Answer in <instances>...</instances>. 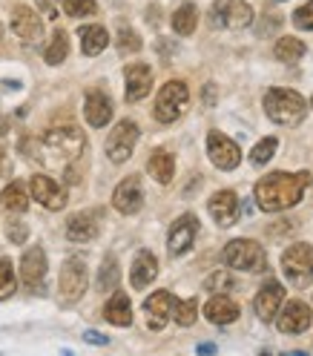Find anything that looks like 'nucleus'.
<instances>
[{"label":"nucleus","mask_w":313,"mask_h":356,"mask_svg":"<svg viewBox=\"0 0 313 356\" xmlns=\"http://www.w3.org/2000/svg\"><path fill=\"white\" fill-rule=\"evenodd\" d=\"M32 198L38 204H43L47 210H63L66 207V193L63 187H58V181H52L49 175H32Z\"/></svg>","instance_id":"13"},{"label":"nucleus","mask_w":313,"mask_h":356,"mask_svg":"<svg viewBox=\"0 0 313 356\" xmlns=\"http://www.w3.org/2000/svg\"><path fill=\"white\" fill-rule=\"evenodd\" d=\"M195 314H198V305L195 299H184V302H175L172 307V319L182 325V327H190L195 322Z\"/></svg>","instance_id":"33"},{"label":"nucleus","mask_w":313,"mask_h":356,"mask_svg":"<svg viewBox=\"0 0 313 356\" xmlns=\"http://www.w3.org/2000/svg\"><path fill=\"white\" fill-rule=\"evenodd\" d=\"M313 184V175L307 170L302 172H271L256 184V204L264 213H279L302 202L305 190Z\"/></svg>","instance_id":"1"},{"label":"nucleus","mask_w":313,"mask_h":356,"mask_svg":"<svg viewBox=\"0 0 313 356\" xmlns=\"http://www.w3.org/2000/svg\"><path fill=\"white\" fill-rule=\"evenodd\" d=\"M138 144V124L136 121H118V127L106 138V159L113 164H124Z\"/></svg>","instance_id":"7"},{"label":"nucleus","mask_w":313,"mask_h":356,"mask_svg":"<svg viewBox=\"0 0 313 356\" xmlns=\"http://www.w3.org/2000/svg\"><path fill=\"white\" fill-rule=\"evenodd\" d=\"M216 350V345L213 342H204V345H198V353H213Z\"/></svg>","instance_id":"44"},{"label":"nucleus","mask_w":313,"mask_h":356,"mask_svg":"<svg viewBox=\"0 0 313 356\" xmlns=\"http://www.w3.org/2000/svg\"><path fill=\"white\" fill-rule=\"evenodd\" d=\"M43 144H47L55 155H61V159H78L81 149L86 147V138H83V132L75 124H63V127L47 129Z\"/></svg>","instance_id":"6"},{"label":"nucleus","mask_w":313,"mask_h":356,"mask_svg":"<svg viewBox=\"0 0 313 356\" xmlns=\"http://www.w3.org/2000/svg\"><path fill=\"white\" fill-rule=\"evenodd\" d=\"M121 282V270H118V259L115 256H106L101 270H98V291H115Z\"/></svg>","instance_id":"32"},{"label":"nucleus","mask_w":313,"mask_h":356,"mask_svg":"<svg viewBox=\"0 0 313 356\" xmlns=\"http://www.w3.org/2000/svg\"><path fill=\"white\" fill-rule=\"evenodd\" d=\"M195 233H198V218L193 213H184V216H178L172 221V227H170V238H167V248L172 256H182L193 248V241H195Z\"/></svg>","instance_id":"10"},{"label":"nucleus","mask_w":313,"mask_h":356,"mask_svg":"<svg viewBox=\"0 0 313 356\" xmlns=\"http://www.w3.org/2000/svg\"><path fill=\"white\" fill-rule=\"evenodd\" d=\"M282 302H284V287H282L279 282H264V284L259 287V293H256V302H253L259 319L271 322V319L279 314Z\"/></svg>","instance_id":"17"},{"label":"nucleus","mask_w":313,"mask_h":356,"mask_svg":"<svg viewBox=\"0 0 313 356\" xmlns=\"http://www.w3.org/2000/svg\"><path fill=\"white\" fill-rule=\"evenodd\" d=\"M210 216L216 218V225L218 227H230L236 225V218H239V198L233 190H218L213 198H210Z\"/></svg>","instance_id":"18"},{"label":"nucleus","mask_w":313,"mask_h":356,"mask_svg":"<svg viewBox=\"0 0 313 356\" xmlns=\"http://www.w3.org/2000/svg\"><path fill=\"white\" fill-rule=\"evenodd\" d=\"M0 35H3V24H0Z\"/></svg>","instance_id":"46"},{"label":"nucleus","mask_w":313,"mask_h":356,"mask_svg":"<svg viewBox=\"0 0 313 356\" xmlns=\"http://www.w3.org/2000/svg\"><path fill=\"white\" fill-rule=\"evenodd\" d=\"M213 24L225 29H244L253 24V6L244 0H216Z\"/></svg>","instance_id":"8"},{"label":"nucleus","mask_w":313,"mask_h":356,"mask_svg":"<svg viewBox=\"0 0 313 356\" xmlns=\"http://www.w3.org/2000/svg\"><path fill=\"white\" fill-rule=\"evenodd\" d=\"M83 115L93 127H106L113 121V101H109L101 89H89L83 101Z\"/></svg>","instance_id":"21"},{"label":"nucleus","mask_w":313,"mask_h":356,"mask_svg":"<svg viewBox=\"0 0 313 356\" xmlns=\"http://www.w3.org/2000/svg\"><path fill=\"white\" fill-rule=\"evenodd\" d=\"M273 55H276V60H282V63H296V60L305 55V43H302L299 38H279Z\"/></svg>","instance_id":"30"},{"label":"nucleus","mask_w":313,"mask_h":356,"mask_svg":"<svg viewBox=\"0 0 313 356\" xmlns=\"http://www.w3.org/2000/svg\"><path fill=\"white\" fill-rule=\"evenodd\" d=\"M83 339H86V342H93V345H106V337H101L98 330H86V333H83Z\"/></svg>","instance_id":"41"},{"label":"nucleus","mask_w":313,"mask_h":356,"mask_svg":"<svg viewBox=\"0 0 313 356\" xmlns=\"http://www.w3.org/2000/svg\"><path fill=\"white\" fill-rule=\"evenodd\" d=\"M63 3V12L70 17H89L98 12V3L95 0H61Z\"/></svg>","instance_id":"34"},{"label":"nucleus","mask_w":313,"mask_h":356,"mask_svg":"<svg viewBox=\"0 0 313 356\" xmlns=\"http://www.w3.org/2000/svg\"><path fill=\"white\" fill-rule=\"evenodd\" d=\"M86 264L81 259H66L63 267H61V279H58V287H61V296L66 302H78L83 293H86Z\"/></svg>","instance_id":"9"},{"label":"nucleus","mask_w":313,"mask_h":356,"mask_svg":"<svg viewBox=\"0 0 313 356\" xmlns=\"http://www.w3.org/2000/svg\"><path fill=\"white\" fill-rule=\"evenodd\" d=\"M273 319L282 333H302L310 327V307L305 302H287Z\"/></svg>","instance_id":"15"},{"label":"nucleus","mask_w":313,"mask_h":356,"mask_svg":"<svg viewBox=\"0 0 313 356\" xmlns=\"http://www.w3.org/2000/svg\"><path fill=\"white\" fill-rule=\"evenodd\" d=\"M0 204H3L9 213H26L29 207V198H26V187L24 184H9L3 190V195H0Z\"/></svg>","instance_id":"29"},{"label":"nucleus","mask_w":313,"mask_h":356,"mask_svg":"<svg viewBox=\"0 0 313 356\" xmlns=\"http://www.w3.org/2000/svg\"><path fill=\"white\" fill-rule=\"evenodd\" d=\"M118 49L121 52H138L141 49V38L132 32L129 26H121V32H118Z\"/></svg>","instance_id":"38"},{"label":"nucleus","mask_w":313,"mask_h":356,"mask_svg":"<svg viewBox=\"0 0 313 356\" xmlns=\"http://www.w3.org/2000/svg\"><path fill=\"white\" fill-rule=\"evenodd\" d=\"M276 147H279V141H276V138H264V141H259V144H256V149L250 152V161H253L256 167H264L267 161L273 159Z\"/></svg>","instance_id":"35"},{"label":"nucleus","mask_w":313,"mask_h":356,"mask_svg":"<svg viewBox=\"0 0 313 356\" xmlns=\"http://www.w3.org/2000/svg\"><path fill=\"white\" fill-rule=\"evenodd\" d=\"M9 170H12V161H9V155H6L3 149H0V178H3V175H9Z\"/></svg>","instance_id":"42"},{"label":"nucleus","mask_w":313,"mask_h":356,"mask_svg":"<svg viewBox=\"0 0 313 356\" xmlns=\"http://www.w3.org/2000/svg\"><path fill=\"white\" fill-rule=\"evenodd\" d=\"M113 204H115V210L124 213V216H132V213L141 210V204H144V190H141V178H138V175L124 178V181L115 187Z\"/></svg>","instance_id":"12"},{"label":"nucleus","mask_w":313,"mask_h":356,"mask_svg":"<svg viewBox=\"0 0 313 356\" xmlns=\"http://www.w3.org/2000/svg\"><path fill=\"white\" fill-rule=\"evenodd\" d=\"M155 276H159V259H155L150 250H141L136 256V261H132V287L136 291H144V287H150L155 282Z\"/></svg>","instance_id":"22"},{"label":"nucleus","mask_w":313,"mask_h":356,"mask_svg":"<svg viewBox=\"0 0 313 356\" xmlns=\"http://www.w3.org/2000/svg\"><path fill=\"white\" fill-rule=\"evenodd\" d=\"M187 104H190V89L184 81H170L161 86L159 98H155V118L161 124H172L187 113Z\"/></svg>","instance_id":"4"},{"label":"nucleus","mask_w":313,"mask_h":356,"mask_svg":"<svg viewBox=\"0 0 313 356\" xmlns=\"http://www.w3.org/2000/svg\"><path fill=\"white\" fill-rule=\"evenodd\" d=\"M239 305L230 299V296H225V293H218V296H213L207 305H204V316L213 322V325H230V322H236L239 319Z\"/></svg>","instance_id":"23"},{"label":"nucleus","mask_w":313,"mask_h":356,"mask_svg":"<svg viewBox=\"0 0 313 356\" xmlns=\"http://www.w3.org/2000/svg\"><path fill=\"white\" fill-rule=\"evenodd\" d=\"M104 316H106L109 325H115V327H129V325H132V307H129V299H127V293L118 291V287H115L113 299L106 302Z\"/></svg>","instance_id":"25"},{"label":"nucleus","mask_w":313,"mask_h":356,"mask_svg":"<svg viewBox=\"0 0 313 356\" xmlns=\"http://www.w3.org/2000/svg\"><path fill=\"white\" fill-rule=\"evenodd\" d=\"M101 225H98V216L95 213H78L72 216L70 221H66V236H70V241H93L98 236Z\"/></svg>","instance_id":"24"},{"label":"nucleus","mask_w":313,"mask_h":356,"mask_svg":"<svg viewBox=\"0 0 313 356\" xmlns=\"http://www.w3.org/2000/svg\"><path fill=\"white\" fill-rule=\"evenodd\" d=\"M147 170H150V175H152L159 184H170V181H172V172H175V161H172L170 152L155 149V152L150 155V161H147Z\"/></svg>","instance_id":"26"},{"label":"nucleus","mask_w":313,"mask_h":356,"mask_svg":"<svg viewBox=\"0 0 313 356\" xmlns=\"http://www.w3.org/2000/svg\"><path fill=\"white\" fill-rule=\"evenodd\" d=\"M225 261L236 270H248V273H259L267 267V256H264V248L253 238H233L227 248H225Z\"/></svg>","instance_id":"3"},{"label":"nucleus","mask_w":313,"mask_h":356,"mask_svg":"<svg viewBox=\"0 0 313 356\" xmlns=\"http://www.w3.org/2000/svg\"><path fill=\"white\" fill-rule=\"evenodd\" d=\"M12 32L26 43H38L40 35H43V24L29 6H17L12 12Z\"/></svg>","instance_id":"19"},{"label":"nucleus","mask_w":313,"mask_h":356,"mask_svg":"<svg viewBox=\"0 0 313 356\" xmlns=\"http://www.w3.org/2000/svg\"><path fill=\"white\" fill-rule=\"evenodd\" d=\"M6 233H9L12 244H24V241H26V236H29V227L24 225V221H9Z\"/></svg>","instance_id":"40"},{"label":"nucleus","mask_w":313,"mask_h":356,"mask_svg":"<svg viewBox=\"0 0 313 356\" xmlns=\"http://www.w3.org/2000/svg\"><path fill=\"white\" fill-rule=\"evenodd\" d=\"M264 113L273 124L279 127H296L302 124L305 113H307V101L294 92V89H267L264 92Z\"/></svg>","instance_id":"2"},{"label":"nucleus","mask_w":313,"mask_h":356,"mask_svg":"<svg viewBox=\"0 0 313 356\" xmlns=\"http://www.w3.org/2000/svg\"><path fill=\"white\" fill-rule=\"evenodd\" d=\"M38 6H40L43 12H47L49 17H58V12H55V6H52V0H38Z\"/></svg>","instance_id":"43"},{"label":"nucleus","mask_w":313,"mask_h":356,"mask_svg":"<svg viewBox=\"0 0 313 356\" xmlns=\"http://www.w3.org/2000/svg\"><path fill=\"white\" fill-rule=\"evenodd\" d=\"M127 101L129 104H136V101H144L150 95V89H152V70L147 63H132L127 66Z\"/></svg>","instance_id":"16"},{"label":"nucleus","mask_w":313,"mask_h":356,"mask_svg":"<svg viewBox=\"0 0 313 356\" xmlns=\"http://www.w3.org/2000/svg\"><path fill=\"white\" fill-rule=\"evenodd\" d=\"M106 43H109V32L104 26H83L81 29V49L83 55L89 58H95L106 49Z\"/></svg>","instance_id":"27"},{"label":"nucleus","mask_w":313,"mask_h":356,"mask_svg":"<svg viewBox=\"0 0 313 356\" xmlns=\"http://www.w3.org/2000/svg\"><path fill=\"white\" fill-rule=\"evenodd\" d=\"M310 106H313V98H310Z\"/></svg>","instance_id":"47"},{"label":"nucleus","mask_w":313,"mask_h":356,"mask_svg":"<svg viewBox=\"0 0 313 356\" xmlns=\"http://www.w3.org/2000/svg\"><path fill=\"white\" fill-rule=\"evenodd\" d=\"M172 307H175V296L170 291H155L147 302H144V314H147V325L152 330H161L170 319H172Z\"/></svg>","instance_id":"14"},{"label":"nucleus","mask_w":313,"mask_h":356,"mask_svg":"<svg viewBox=\"0 0 313 356\" xmlns=\"http://www.w3.org/2000/svg\"><path fill=\"white\" fill-rule=\"evenodd\" d=\"M282 273L294 287H307L313 282V248L310 244H294L282 253Z\"/></svg>","instance_id":"5"},{"label":"nucleus","mask_w":313,"mask_h":356,"mask_svg":"<svg viewBox=\"0 0 313 356\" xmlns=\"http://www.w3.org/2000/svg\"><path fill=\"white\" fill-rule=\"evenodd\" d=\"M43 276H47V253L40 248H29L20 259V279H24L26 287H40L43 284Z\"/></svg>","instance_id":"20"},{"label":"nucleus","mask_w":313,"mask_h":356,"mask_svg":"<svg viewBox=\"0 0 313 356\" xmlns=\"http://www.w3.org/2000/svg\"><path fill=\"white\" fill-rule=\"evenodd\" d=\"M195 24H198V9L193 3H182L175 9V15H172V32L175 35H182V38L193 35Z\"/></svg>","instance_id":"28"},{"label":"nucleus","mask_w":313,"mask_h":356,"mask_svg":"<svg viewBox=\"0 0 313 356\" xmlns=\"http://www.w3.org/2000/svg\"><path fill=\"white\" fill-rule=\"evenodd\" d=\"M0 136H6V121H0Z\"/></svg>","instance_id":"45"},{"label":"nucleus","mask_w":313,"mask_h":356,"mask_svg":"<svg viewBox=\"0 0 313 356\" xmlns=\"http://www.w3.org/2000/svg\"><path fill=\"white\" fill-rule=\"evenodd\" d=\"M66 55H70V38H66L63 29H58V32L52 35V40H49L47 52H43V58H47L49 66H58V63L66 60Z\"/></svg>","instance_id":"31"},{"label":"nucleus","mask_w":313,"mask_h":356,"mask_svg":"<svg viewBox=\"0 0 313 356\" xmlns=\"http://www.w3.org/2000/svg\"><path fill=\"white\" fill-rule=\"evenodd\" d=\"M230 287H233V276L227 273V270H216L213 276H207L204 279V291H230Z\"/></svg>","instance_id":"37"},{"label":"nucleus","mask_w":313,"mask_h":356,"mask_svg":"<svg viewBox=\"0 0 313 356\" xmlns=\"http://www.w3.org/2000/svg\"><path fill=\"white\" fill-rule=\"evenodd\" d=\"M207 152H210V161L218 170H236L241 161V149L236 147V141L221 136V132H210L207 136Z\"/></svg>","instance_id":"11"},{"label":"nucleus","mask_w":313,"mask_h":356,"mask_svg":"<svg viewBox=\"0 0 313 356\" xmlns=\"http://www.w3.org/2000/svg\"><path fill=\"white\" fill-rule=\"evenodd\" d=\"M294 24H296L299 29L313 32V0H310V3H305V6H299V9L294 12Z\"/></svg>","instance_id":"39"},{"label":"nucleus","mask_w":313,"mask_h":356,"mask_svg":"<svg viewBox=\"0 0 313 356\" xmlns=\"http://www.w3.org/2000/svg\"><path fill=\"white\" fill-rule=\"evenodd\" d=\"M15 293V270L9 259H0V299H9Z\"/></svg>","instance_id":"36"}]
</instances>
